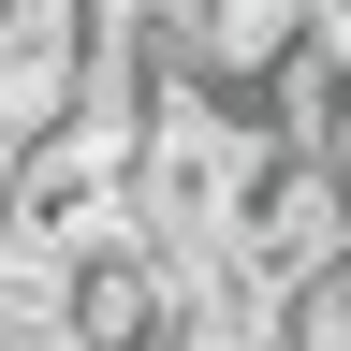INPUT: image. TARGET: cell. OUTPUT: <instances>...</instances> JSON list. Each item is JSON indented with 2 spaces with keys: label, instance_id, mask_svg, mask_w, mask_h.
Wrapping results in <instances>:
<instances>
[{
  "label": "cell",
  "instance_id": "7a4b0ae2",
  "mask_svg": "<svg viewBox=\"0 0 351 351\" xmlns=\"http://www.w3.org/2000/svg\"><path fill=\"white\" fill-rule=\"evenodd\" d=\"M322 29H337V0H191L176 15V73L219 88V103H278V73L322 59Z\"/></svg>",
  "mask_w": 351,
  "mask_h": 351
},
{
  "label": "cell",
  "instance_id": "6da1fadb",
  "mask_svg": "<svg viewBox=\"0 0 351 351\" xmlns=\"http://www.w3.org/2000/svg\"><path fill=\"white\" fill-rule=\"evenodd\" d=\"M337 263H351V191H337V176L322 161H263V191H249V234H234V278L263 293V307H293L307 278H337Z\"/></svg>",
  "mask_w": 351,
  "mask_h": 351
}]
</instances>
